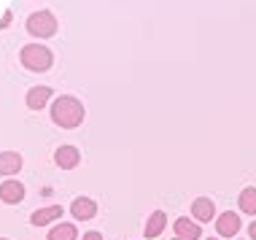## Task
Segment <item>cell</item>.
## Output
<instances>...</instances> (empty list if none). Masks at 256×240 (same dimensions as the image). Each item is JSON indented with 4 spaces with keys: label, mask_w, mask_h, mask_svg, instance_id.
I'll use <instances>...</instances> for the list:
<instances>
[{
    "label": "cell",
    "mask_w": 256,
    "mask_h": 240,
    "mask_svg": "<svg viewBox=\"0 0 256 240\" xmlns=\"http://www.w3.org/2000/svg\"><path fill=\"white\" fill-rule=\"evenodd\" d=\"M176 235L184 238V240H197L202 232H200V227L192 224L189 218H176Z\"/></svg>",
    "instance_id": "7c38bea8"
},
{
    "label": "cell",
    "mask_w": 256,
    "mask_h": 240,
    "mask_svg": "<svg viewBox=\"0 0 256 240\" xmlns=\"http://www.w3.org/2000/svg\"><path fill=\"white\" fill-rule=\"evenodd\" d=\"M192 214H194V218H200V222H210V218L216 216V205H213L210 197H197L194 205H192Z\"/></svg>",
    "instance_id": "ba28073f"
},
{
    "label": "cell",
    "mask_w": 256,
    "mask_h": 240,
    "mask_svg": "<svg viewBox=\"0 0 256 240\" xmlns=\"http://www.w3.org/2000/svg\"><path fill=\"white\" fill-rule=\"evenodd\" d=\"M240 208H243V214L254 216L256 214V189H243V194H240Z\"/></svg>",
    "instance_id": "5bb4252c"
},
{
    "label": "cell",
    "mask_w": 256,
    "mask_h": 240,
    "mask_svg": "<svg viewBox=\"0 0 256 240\" xmlns=\"http://www.w3.org/2000/svg\"><path fill=\"white\" fill-rule=\"evenodd\" d=\"M70 214H73V218L86 222V218H94V214H98V205H94V200H89V197H76L73 205H70Z\"/></svg>",
    "instance_id": "277c9868"
},
{
    "label": "cell",
    "mask_w": 256,
    "mask_h": 240,
    "mask_svg": "<svg viewBox=\"0 0 256 240\" xmlns=\"http://www.w3.org/2000/svg\"><path fill=\"white\" fill-rule=\"evenodd\" d=\"M176 240H184V238H176Z\"/></svg>",
    "instance_id": "ac0fdd59"
},
{
    "label": "cell",
    "mask_w": 256,
    "mask_h": 240,
    "mask_svg": "<svg viewBox=\"0 0 256 240\" xmlns=\"http://www.w3.org/2000/svg\"><path fill=\"white\" fill-rule=\"evenodd\" d=\"M49 240H76V227L73 224H60L49 232Z\"/></svg>",
    "instance_id": "9a60e30c"
},
{
    "label": "cell",
    "mask_w": 256,
    "mask_h": 240,
    "mask_svg": "<svg viewBox=\"0 0 256 240\" xmlns=\"http://www.w3.org/2000/svg\"><path fill=\"white\" fill-rule=\"evenodd\" d=\"M248 235H251V238H254V240H256V222H254V224H251V227H248Z\"/></svg>",
    "instance_id": "e0dca14e"
},
{
    "label": "cell",
    "mask_w": 256,
    "mask_h": 240,
    "mask_svg": "<svg viewBox=\"0 0 256 240\" xmlns=\"http://www.w3.org/2000/svg\"><path fill=\"white\" fill-rule=\"evenodd\" d=\"M27 30H30L32 36H38V38H49V36L57 32V19H54L49 11H38V14H32V16L27 19Z\"/></svg>",
    "instance_id": "3957f363"
},
{
    "label": "cell",
    "mask_w": 256,
    "mask_h": 240,
    "mask_svg": "<svg viewBox=\"0 0 256 240\" xmlns=\"http://www.w3.org/2000/svg\"><path fill=\"white\" fill-rule=\"evenodd\" d=\"M216 230H218V235H224V238H232V235H238V230H240V218L232 214V210H226V214H221L216 218Z\"/></svg>",
    "instance_id": "5b68a950"
},
{
    "label": "cell",
    "mask_w": 256,
    "mask_h": 240,
    "mask_svg": "<svg viewBox=\"0 0 256 240\" xmlns=\"http://www.w3.org/2000/svg\"><path fill=\"white\" fill-rule=\"evenodd\" d=\"M22 65L27 70H49L52 68V52L46 49V46H24L22 49Z\"/></svg>",
    "instance_id": "7a4b0ae2"
},
{
    "label": "cell",
    "mask_w": 256,
    "mask_h": 240,
    "mask_svg": "<svg viewBox=\"0 0 256 240\" xmlns=\"http://www.w3.org/2000/svg\"><path fill=\"white\" fill-rule=\"evenodd\" d=\"M54 218H62V205H49V208L36 210V214L30 216V222L36 224V227H44V224L54 222Z\"/></svg>",
    "instance_id": "9c48e42d"
},
{
    "label": "cell",
    "mask_w": 256,
    "mask_h": 240,
    "mask_svg": "<svg viewBox=\"0 0 256 240\" xmlns=\"http://www.w3.org/2000/svg\"><path fill=\"white\" fill-rule=\"evenodd\" d=\"M54 160H57V164H60L62 170H70V168L78 164L81 154H78V148H73V146H60L57 154H54Z\"/></svg>",
    "instance_id": "8992f818"
},
{
    "label": "cell",
    "mask_w": 256,
    "mask_h": 240,
    "mask_svg": "<svg viewBox=\"0 0 256 240\" xmlns=\"http://www.w3.org/2000/svg\"><path fill=\"white\" fill-rule=\"evenodd\" d=\"M164 224H168V216H164L162 210H154L151 218L146 222V238H156L159 232L164 230Z\"/></svg>",
    "instance_id": "4fadbf2b"
},
{
    "label": "cell",
    "mask_w": 256,
    "mask_h": 240,
    "mask_svg": "<svg viewBox=\"0 0 256 240\" xmlns=\"http://www.w3.org/2000/svg\"><path fill=\"white\" fill-rule=\"evenodd\" d=\"M49 98H52V89L49 86H36V89L27 92V106H30L32 111H38V108L46 106V100H49Z\"/></svg>",
    "instance_id": "8fae6325"
},
{
    "label": "cell",
    "mask_w": 256,
    "mask_h": 240,
    "mask_svg": "<svg viewBox=\"0 0 256 240\" xmlns=\"http://www.w3.org/2000/svg\"><path fill=\"white\" fill-rule=\"evenodd\" d=\"M0 240H6V238H0Z\"/></svg>",
    "instance_id": "d6986e66"
},
{
    "label": "cell",
    "mask_w": 256,
    "mask_h": 240,
    "mask_svg": "<svg viewBox=\"0 0 256 240\" xmlns=\"http://www.w3.org/2000/svg\"><path fill=\"white\" fill-rule=\"evenodd\" d=\"M81 240H102V238H100V232H86Z\"/></svg>",
    "instance_id": "2e32d148"
},
{
    "label": "cell",
    "mask_w": 256,
    "mask_h": 240,
    "mask_svg": "<svg viewBox=\"0 0 256 240\" xmlns=\"http://www.w3.org/2000/svg\"><path fill=\"white\" fill-rule=\"evenodd\" d=\"M52 119H54V124L73 130L84 122V106L76 98H57L52 106Z\"/></svg>",
    "instance_id": "6da1fadb"
},
{
    "label": "cell",
    "mask_w": 256,
    "mask_h": 240,
    "mask_svg": "<svg viewBox=\"0 0 256 240\" xmlns=\"http://www.w3.org/2000/svg\"><path fill=\"white\" fill-rule=\"evenodd\" d=\"M19 168H22V156L19 154H14V152L0 154V176H14Z\"/></svg>",
    "instance_id": "30bf717a"
},
{
    "label": "cell",
    "mask_w": 256,
    "mask_h": 240,
    "mask_svg": "<svg viewBox=\"0 0 256 240\" xmlns=\"http://www.w3.org/2000/svg\"><path fill=\"white\" fill-rule=\"evenodd\" d=\"M0 200L3 202H22L24 200V186L19 181H6L3 186H0Z\"/></svg>",
    "instance_id": "52a82bcc"
}]
</instances>
